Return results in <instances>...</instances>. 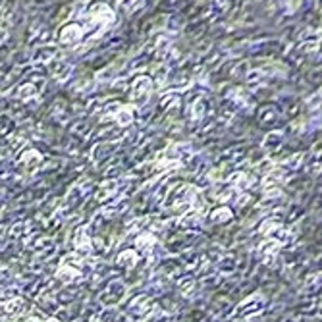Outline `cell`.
<instances>
[{
  "mask_svg": "<svg viewBox=\"0 0 322 322\" xmlns=\"http://www.w3.org/2000/svg\"><path fill=\"white\" fill-rule=\"evenodd\" d=\"M81 37V27L79 25H66L60 31V41L62 43H75Z\"/></svg>",
  "mask_w": 322,
  "mask_h": 322,
  "instance_id": "1",
  "label": "cell"
}]
</instances>
